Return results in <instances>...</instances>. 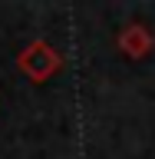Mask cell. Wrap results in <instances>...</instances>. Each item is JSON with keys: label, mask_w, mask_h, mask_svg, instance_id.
<instances>
[{"label": "cell", "mask_w": 155, "mask_h": 159, "mask_svg": "<svg viewBox=\"0 0 155 159\" xmlns=\"http://www.w3.org/2000/svg\"><path fill=\"white\" fill-rule=\"evenodd\" d=\"M59 63H63V60H59V53L50 47V43H43V40H33V43H30V47L17 57V66L23 70L33 83L50 80V76L59 70Z\"/></svg>", "instance_id": "cell-1"}]
</instances>
